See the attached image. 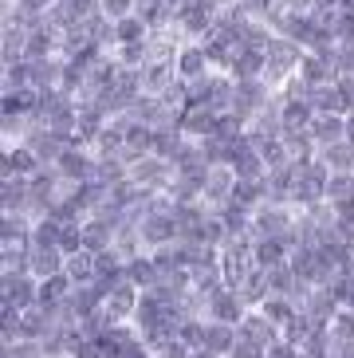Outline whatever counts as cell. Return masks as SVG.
I'll use <instances>...</instances> for the list:
<instances>
[{
	"label": "cell",
	"instance_id": "4",
	"mask_svg": "<svg viewBox=\"0 0 354 358\" xmlns=\"http://www.w3.org/2000/svg\"><path fill=\"white\" fill-rule=\"evenodd\" d=\"M40 169H43V162L36 158V150L28 142L4 146V178H36Z\"/></svg>",
	"mask_w": 354,
	"mask_h": 358
},
{
	"label": "cell",
	"instance_id": "2",
	"mask_svg": "<svg viewBox=\"0 0 354 358\" xmlns=\"http://www.w3.org/2000/svg\"><path fill=\"white\" fill-rule=\"evenodd\" d=\"M55 169H59L71 185H83V181H94L99 154H94L91 146H67V150H63V158L55 162Z\"/></svg>",
	"mask_w": 354,
	"mask_h": 358
},
{
	"label": "cell",
	"instance_id": "12",
	"mask_svg": "<svg viewBox=\"0 0 354 358\" xmlns=\"http://www.w3.org/2000/svg\"><path fill=\"white\" fill-rule=\"evenodd\" d=\"M150 36H154V28H150L138 12H130V16H122V20H115V40H118V48L122 43H146Z\"/></svg>",
	"mask_w": 354,
	"mask_h": 358
},
{
	"label": "cell",
	"instance_id": "5",
	"mask_svg": "<svg viewBox=\"0 0 354 358\" xmlns=\"http://www.w3.org/2000/svg\"><path fill=\"white\" fill-rule=\"evenodd\" d=\"M126 280L134 287H142V292H150V287H157V280H162V268H157L154 252H138L126 260Z\"/></svg>",
	"mask_w": 354,
	"mask_h": 358
},
{
	"label": "cell",
	"instance_id": "17",
	"mask_svg": "<svg viewBox=\"0 0 354 358\" xmlns=\"http://www.w3.org/2000/svg\"><path fill=\"white\" fill-rule=\"evenodd\" d=\"M240 8L248 12V16H256V20H264V16H268L271 8H276V4H280V0H236Z\"/></svg>",
	"mask_w": 354,
	"mask_h": 358
},
{
	"label": "cell",
	"instance_id": "1",
	"mask_svg": "<svg viewBox=\"0 0 354 358\" xmlns=\"http://www.w3.org/2000/svg\"><path fill=\"white\" fill-rule=\"evenodd\" d=\"M174 71H177V79H185V83H197V79L213 75L217 67H213V59H208L205 43L185 40L181 48H177V55H174Z\"/></svg>",
	"mask_w": 354,
	"mask_h": 358
},
{
	"label": "cell",
	"instance_id": "8",
	"mask_svg": "<svg viewBox=\"0 0 354 358\" xmlns=\"http://www.w3.org/2000/svg\"><path fill=\"white\" fill-rule=\"evenodd\" d=\"M0 205H4V213H28L31 209V178H4Z\"/></svg>",
	"mask_w": 354,
	"mask_h": 358
},
{
	"label": "cell",
	"instance_id": "16",
	"mask_svg": "<svg viewBox=\"0 0 354 358\" xmlns=\"http://www.w3.org/2000/svg\"><path fill=\"white\" fill-rule=\"evenodd\" d=\"M134 8H138V0H99V12H103L106 20H122Z\"/></svg>",
	"mask_w": 354,
	"mask_h": 358
},
{
	"label": "cell",
	"instance_id": "18",
	"mask_svg": "<svg viewBox=\"0 0 354 358\" xmlns=\"http://www.w3.org/2000/svg\"><path fill=\"white\" fill-rule=\"evenodd\" d=\"M280 4H288V0H280Z\"/></svg>",
	"mask_w": 354,
	"mask_h": 358
},
{
	"label": "cell",
	"instance_id": "15",
	"mask_svg": "<svg viewBox=\"0 0 354 358\" xmlns=\"http://www.w3.org/2000/svg\"><path fill=\"white\" fill-rule=\"evenodd\" d=\"M59 4L71 12L75 24H87V20H94V16H99V0H59Z\"/></svg>",
	"mask_w": 354,
	"mask_h": 358
},
{
	"label": "cell",
	"instance_id": "6",
	"mask_svg": "<svg viewBox=\"0 0 354 358\" xmlns=\"http://www.w3.org/2000/svg\"><path fill=\"white\" fill-rule=\"evenodd\" d=\"M307 103L315 106V115H351V103L343 99L339 83H319V87H311Z\"/></svg>",
	"mask_w": 354,
	"mask_h": 358
},
{
	"label": "cell",
	"instance_id": "9",
	"mask_svg": "<svg viewBox=\"0 0 354 358\" xmlns=\"http://www.w3.org/2000/svg\"><path fill=\"white\" fill-rule=\"evenodd\" d=\"M174 79H177V71H174L169 59H146V64H142V91H146V95H162Z\"/></svg>",
	"mask_w": 354,
	"mask_h": 358
},
{
	"label": "cell",
	"instance_id": "10",
	"mask_svg": "<svg viewBox=\"0 0 354 358\" xmlns=\"http://www.w3.org/2000/svg\"><path fill=\"white\" fill-rule=\"evenodd\" d=\"M311 138L319 142V150L343 142L346 138V115H315L311 118Z\"/></svg>",
	"mask_w": 354,
	"mask_h": 358
},
{
	"label": "cell",
	"instance_id": "13",
	"mask_svg": "<svg viewBox=\"0 0 354 358\" xmlns=\"http://www.w3.org/2000/svg\"><path fill=\"white\" fill-rule=\"evenodd\" d=\"M63 272L71 275L75 284H91L94 280V252H75V256H67V268H63Z\"/></svg>",
	"mask_w": 354,
	"mask_h": 358
},
{
	"label": "cell",
	"instance_id": "11",
	"mask_svg": "<svg viewBox=\"0 0 354 358\" xmlns=\"http://www.w3.org/2000/svg\"><path fill=\"white\" fill-rule=\"evenodd\" d=\"M319 162H323L331 173H354V142H334V146L319 150Z\"/></svg>",
	"mask_w": 354,
	"mask_h": 358
},
{
	"label": "cell",
	"instance_id": "3",
	"mask_svg": "<svg viewBox=\"0 0 354 358\" xmlns=\"http://www.w3.org/2000/svg\"><path fill=\"white\" fill-rule=\"evenodd\" d=\"M67 268V252L59 244H31V256H28V272L36 280H48V275H59Z\"/></svg>",
	"mask_w": 354,
	"mask_h": 358
},
{
	"label": "cell",
	"instance_id": "14",
	"mask_svg": "<svg viewBox=\"0 0 354 358\" xmlns=\"http://www.w3.org/2000/svg\"><path fill=\"white\" fill-rule=\"evenodd\" d=\"M354 197V173H331L327 178V201H346Z\"/></svg>",
	"mask_w": 354,
	"mask_h": 358
},
{
	"label": "cell",
	"instance_id": "7",
	"mask_svg": "<svg viewBox=\"0 0 354 358\" xmlns=\"http://www.w3.org/2000/svg\"><path fill=\"white\" fill-rule=\"evenodd\" d=\"M217 118H220V110H213V106H189L177 127L185 130L189 138H208V134H217Z\"/></svg>",
	"mask_w": 354,
	"mask_h": 358
}]
</instances>
